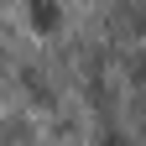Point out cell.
Masks as SVG:
<instances>
[{"label": "cell", "mask_w": 146, "mask_h": 146, "mask_svg": "<svg viewBox=\"0 0 146 146\" xmlns=\"http://www.w3.org/2000/svg\"><path fill=\"white\" fill-rule=\"evenodd\" d=\"M58 26H63V11H58V0H31V31L52 36Z\"/></svg>", "instance_id": "obj_1"}]
</instances>
